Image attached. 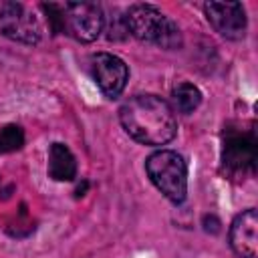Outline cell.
Masks as SVG:
<instances>
[{
	"instance_id": "obj_1",
	"label": "cell",
	"mask_w": 258,
	"mask_h": 258,
	"mask_svg": "<svg viewBox=\"0 0 258 258\" xmlns=\"http://www.w3.org/2000/svg\"><path fill=\"white\" fill-rule=\"evenodd\" d=\"M119 121L127 135L143 145H165L177 133L173 109L155 95H137L125 101Z\"/></svg>"
},
{
	"instance_id": "obj_2",
	"label": "cell",
	"mask_w": 258,
	"mask_h": 258,
	"mask_svg": "<svg viewBox=\"0 0 258 258\" xmlns=\"http://www.w3.org/2000/svg\"><path fill=\"white\" fill-rule=\"evenodd\" d=\"M54 32H67L79 42H93L105 26V16L95 2L42 4Z\"/></svg>"
},
{
	"instance_id": "obj_3",
	"label": "cell",
	"mask_w": 258,
	"mask_h": 258,
	"mask_svg": "<svg viewBox=\"0 0 258 258\" xmlns=\"http://www.w3.org/2000/svg\"><path fill=\"white\" fill-rule=\"evenodd\" d=\"M127 32L143 42H151L163 48H177L181 44L179 28L173 20L161 14L151 4H135L125 16Z\"/></svg>"
},
{
	"instance_id": "obj_4",
	"label": "cell",
	"mask_w": 258,
	"mask_h": 258,
	"mask_svg": "<svg viewBox=\"0 0 258 258\" xmlns=\"http://www.w3.org/2000/svg\"><path fill=\"white\" fill-rule=\"evenodd\" d=\"M145 169L153 185L173 204H181L187 194V165L175 151L161 149L147 157Z\"/></svg>"
},
{
	"instance_id": "obj_5",
	"label": "cell",
	"mask_w": 258,
	"mask_h": 258,
	"mask_svg": "<svg viewBox=\"0 0 258 258\" xmlns=\"http://www.w3.org/2000/svg\"><path fill=\"white\" fill-rule=\"evenodd\" d=\"M256 137L252 131L228 133L222 149V167L234 179H244L256 169Z\"/></svg>"
},
{
	"instance_id": "obj_6",
	"label": "cell",
	"mask_w": 258,
	"mask_h": 258,
	"mask_svg": "<svg viewBox=\"0 0 258 258\" xmlns=\"http://www.w3.org/2000/svg\"><path fill=\"white\" fill-rule=\"evenodd\" d=\"M0 34L22 44H36L40 40V26L24 4L0 2Z\"/></svg>"
},
{
	"instance_id": "obj_7",
	"label": "cell",
	"mask_w": 258,
	"mask_h": 258,
	"mask_svg": "<svg viewBox=\"0 0 258 258\" xmlns=\"http://www.w3.org/2000/svg\"><path fill=\"white\" fill-rule=\"evenodd\" d=\"M91 75L97 83V87L107 95L109 99H115L123 93L127 79H129V69L127 64L109 52H97L91 56Z\"/></svg>"
},
{
	"instance_id": "obj_8",
	"label": "cell",
	"mask_w": 258,
	"mask_h": 258,
	"mask_svg": "<svg viewBox=\"0 0 258 258\" xmlns=\"http://www.w3.org/2000/svg\"><path fill=\"white\" fill-rule=\"evenodd\" d=\"M204 12L224 38L238 40L246 32V12L240 2H208L204 4Z\"/></svg>"
},
{
	"instance_id": "obj_9",
	"label": "cell",
	"mask_w": 258,
	"mask_h": 258,
	"mask_svg": "<svg viewBox=\"0 0 258 258\" xmlns=\"http://www.w3.org/2000/svg\"><path fill=\"white\" fill-rule=\"evenodd\" d=\"M256 230H258V214L254 208L236 216V220L230 226V246L238 256L256 258V246H258Z\"/></svg>"
},
{
	"instance_id": "obj_10",
	"label": "cell",
	"mask_w": 258,
	"mask_h": 258,
	"mask_svg": "<svg viewBox=\"0 0 258 258\" xmlns=\"http://www.w3.org/2000/svg\"><path fill=\"white\" fill-rule=\"evenodd\" d=\"M48 175L56 181H71L77 175V159L62 143H52L48 151Z\"/></svg>"
},
{
	"instance_id": "obj_11",
	"label": "cell",
	"mask_w": 258,
	"mask_h": 258,
	"mask_svg": "<svg viewBox=\"0 0 258 258\" xmlns=\"http://www.w3.org/2000/svg\"><path fill=\"white\" fill-rule=\"evenodd\" d=\"M171 99H173V107L179 113H191L202 103V93L191 83H177L171 91Z\"/></svg>"
},
{
	"instance_id": "obj_12",
	"label": "cell",
	"mask_w": 258,
	"mask_h": 258,
	"mask_svg": "<svg viewBox=\"0 0 258 258\" xmlns=\"http://www.w3.org/2000/svg\"><path fill=\"white\" fill-rule=\"evenodd\" d=\"M24 145V133L18 125H6L0 129V153L16 151Z\"/></svg>"
}]
</instances>
